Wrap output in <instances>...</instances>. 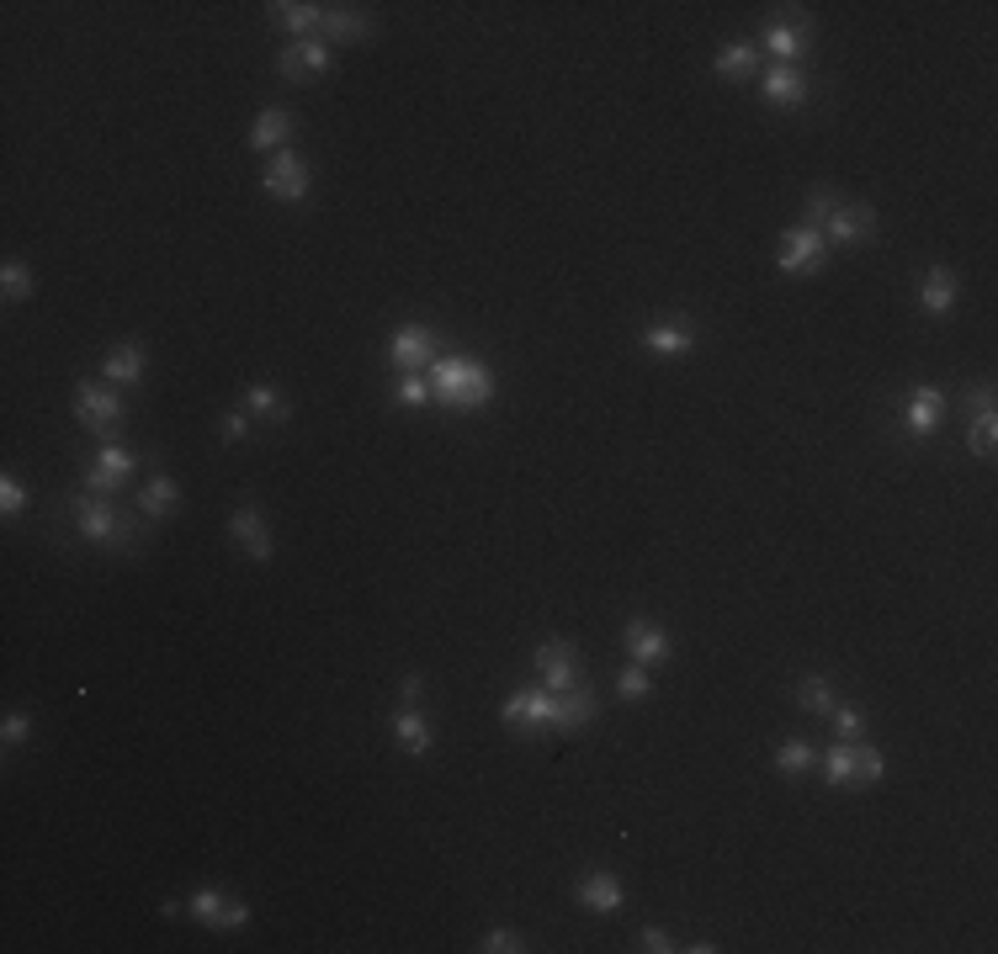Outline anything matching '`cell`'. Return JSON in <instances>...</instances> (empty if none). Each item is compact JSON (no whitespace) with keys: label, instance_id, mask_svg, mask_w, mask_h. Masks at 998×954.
Masks as SVG:
<instances>
[{"label":"cell","instance_id":"obj_30","mask_svg":"<svg viewBox=\"0 0 998 954\" xmlns=\"http://www.w3.org/2000/svg\"><path fill=\"white\" fill-rule=\"evenodd\" d=\"M803 48H807V27L803 22H797V27H792V22H776L770 32H765V53H770L776 64H792Z\"/></svg>","mask_w":998,"mask_h":954},{"label":"cell","instance_id":"obj_4","mask_svg":"<svg viewBox=\"0 0 998 954\" xmlns=\"http://www.w3.org/2000/svg\"><path fill=\"white\" fill-rule=\"evenodd\" d=\"M122 414H128V404H122V393L112 382H74V419L91 429V435L118 429Z\"/></svg>","mask_w":998,"mask_h":954},{"label":"cell","instance_id":"obj_29","mask_svg":"<svg viewBox=\"0 0 998 954\" xmlns=\"http://www.w3.org/2000/svg\"><path fill=\"white\" fill-rule=\"evenodd\" d=\"M372 22H366L362 11H351V6H324V38H335V43H356L366 38Z\"/></svg>","mask_w":998,"mask_h":954},{"label":"cell","instance_id":"obj_14","mask_svg":"<svg viewBox=\"0 0 998 954\" xmlns=\"http://www.w3.org/2000/svg\"><path fill=\"white\" fill-rule=\"evenodd\" d=\"M871 234H877V213H871L866 202H839V207L828 213V238H834V244H866Z\"/></svg>","mask_w":998,"mask_h":954},{"label":"cell","instance_id":"obj_36","mask_svg":"<svg viewBox=\"0 0 998 954\" xmlns=\"http://www.w3.org/2000/svg\"><path fill=\"white\" fill-rule=\"evenodd\" d=\"M404 408H425L431 404V382L420 377V372H410V377H399V393H393Z\"/></svg>","mask_w":998,"mask_h":954},{"label":"cell","instance_id":"obj_31","mask_svg":"<svg viewBox=\"0 0 998 954\" xmlns=\"http://www.w3.org/2000/svg\"><path fill=\"white\" fill-rule=\"evenodd\" d=\"M0 292H6V303H27V297L38 292L32 265H27V261H6V265H0Z\"/></svg>","mask_w":998,"mask_h":954},{"label":"cell","instance_id":"obj_11","mask_svg":"<svg viewBox=\"0 0 998 954\" xmlns=\"http://www.w3.org/2000/svg\"><path fill=\"white\" fill-rule=\"evenodd\" d=\"M622 642H627V658H633V663H643V668L669 663V658H675V642H669V631H664V626H654V620H643V616L627 620Z\"/></svg>","mask_w":998,"mask_h":954},{"label":"cell","instance_id":"obj_33","mask_svg":"<svg viewBox=\"0 0 998 954\" xmlns=\"http://www.w3.org/2000/svg\"><path fill=\"white\" fill-rule=\"evenodd\" d=\"M813 759H818V753H813L803 738H792V742H780V748H776V769H780V774H807Z\"/></svg>","mask_w":998,"mask_h":954},{"label":"cell","instance_id":"obj_12","mask_svg":"<svg viewBox=\"0 0 998 954\" xmlns=\"http://www.w3.org/2000/svg\"><path fill=\"white\" fill-rule=\"evenodd\" d=\"M536 668H542V690H579V658H574V647L553 637V642L536 647Z\"/></svg>","mask_w":998,"mask_h":954},{"label":"cell","instance_id":"obj_34","mask_svg":"<svg viewBox=\"0 0 998 954\" xmlns=\"http://www.w3.org/2000/svg\"><path fill=\"white\" fill-rule=\"evenodd\" d=\"M616 690H622V700H648V694H654V679H648L643 663H627L616 673Z\"/></svg>","mask_w":998,"mask_h":954},{"label":"cell","instance_id":"obj_41","mask_svg":"<svg viewBox=\"0 0 998 954\" xmlns=\"http://www.w3.org/2000/svg\"><path fill=\"white\" fill-rule=\"evenodd\" d=\"M834 207H839V202H834V191H828V186H818V191H813V196H807V213H803V223H807V229H813V223H828V213H834Z\"/></svg>","mask_w":998,"mask_h":954},{"label":"cell","instance_id":"obj_27","mask_svg":"<svg viewBox=\"0 0 998 954\" xmlns=\"http://www.w3.org/2000/svg\"><path fill=\"white\" fill-rule=\"evenodd\" d=\"M824 780L828 785H860V742H834L824 753Z\"/></svg>","mask_w":998,"mask_h":954},{"label":"cell","instance_id":"obj_37","mask_svg":"<svg viewBox=\"0 0 998 954\" xmlns=\"http://www.w3.org/2000/svg\"><path fill=\"white\" fill-rule=\"evenodd\" d=\"M478 950H484V954H521V950H526V938H521L515 928H488Z\"/></svg>","mask_w":998,"mask_h":954},{"label":"cell","instance_id":"obj_38","mask_svg":"<svg viewBox=\"0 0 998 954\" xmlns=\"http://www.w3.org/2000/svg\"><path fill=\"white\" fill-rule=\"evenodd\" d=\"M22 509H27V488L11 473H6V477H0V515L11 520V515H22Z\"/></svg>","mask_w":998,"mask_h":954},{"label":"cell","instance_id":"obj_35","mask_svg":"<svg viewBox=\"0 0 998 954\" xmlns=\"http://www.w3.org/2000/svg\"><path fill=\"white\" fill-rule=\"evenodd\" d=\"M828 721H834V732H839V742H855V738H860V732H866V716H860V706H845V700H839V706L828 711Z\"/></svg>","mask_w":998,"mask_h":954},{"label":"cell","instance_id":"obj_26","mask_svg":"<svg viewBox=\"0 0 998 954\" xmlns=\"http://www.w3.org/2000/svg\"><path fill=\"white\" fill-rule=\"evenodd\" d=\"M271 17L288 27V32H298V38L324 32V6H309V0H276V6H271Z\"/></svg>","mask_w":998,"mask_h":954},{"label":"cell","instance_id":"obj_21","mask_svg":"<svg viewBox=\"0 0 998 954\" xmlns=\"http://www.w3.org/2000/svg\"><path fill=\"white\" fill-rule=\"evenodd\" d=\"M643 351H648V356H664V361H681L696 351V334L685 329V324H654V329L643 334Z\"/></svg>","mask_w":998,"mask_h":954},{"label":"cell","instance_id":"obj_23","mask_svg":"<svg viewBox=\"0 0 998 954\" xmlns=\"http://www.w3.org/2000/svg\"><path fill=\"white\" fill-rule=\"evenodd\" d=\"M765 101L770 106H803L807 101V80L797 64H776V70L765 74Z\"/></svg>","mask_w":998,"mask_h":954},{"label":"cell","instance_id":"obj_7","mask_svg":"<svg viewBox=\"0 0 998 954\" xmlns=\"http://www.w3.org/2000/svg\"><path fill=\"white\" fill-rule=\"evenodd\" d=\"M441 351V339L431 324H404V329H393L389 339V361L399 366V377H410V372H420V366H431Z\"/></svg>","mask_w":998,"mask_h":954},{"label":"cell","instance_id":"obj_28","mask_svg":"<svg viewBox=\"0 0 998 954\" xmlns=\"http://www.w3.org/2000/svg\"><path fill=\"white\" fill-rule=\"evenodd\" d=\"M755 64H759V48L755 43H728L723 53H712V70L723 74V80H755Z\"/></svg>","mask_w":998,"mask_h":954},{"label":"cell","instance_id":"obj_8","mask_svg":"<svg viewBox=\"0 0 998 954\" xmlns=\"http://www.w3.org/2000/svg\"><path fill=\"white\" fill-rule=\"evenodd\" d=\"M330 70H335V53H330L324 38H293L282 48V59H276L282 80H314V74H330Z\"/></svg>","mask_w":998,"mask_h":954},{"label":"cell","instance_id":"obj_22","mask_svg":"<svg viewBox=\"0 0 998 954\" xmlns=\"http://www.w3.org/2000/svg\"><path fill=\"white\" fill-rule=\"evenodd\" d=\"M175 504H181V483L165 477V473H154L144 488H139V509H144L149 520H171Z\"/></svg>","mask_w":998,"mask_h":954},{"label":"cell","instance_id":"obj_43","mask_svg":"<svg viewBox=\"0 0 998 954\" xmlns=\"http://www.w3.org/2000/svg\"><path fill=\"white\" fill-rule=\"evenodd\" d=\"M637 944H643V950H648V954H669V950H675V944H669V933H664V928H654V923H648V928L637 933Z\"/></svg>","mask_w":998,"mask_h":954},{"label":"cell","instance_id":"obj_5","mask_svg":"<svg viewBox=\"0 0 998 954\" xmlns=\"http://www.w3.org/2000/svg\"><path fill=\"white\" fill-rule=\"evenodd\" d=\"M261 186H266L271 202H303V196H309V160L298 154L293 143H288V149H276V154L266 160Z\"/></svg>","mask_w":998,"mask_h":954},{"label":"cell","instance_id":"obj_16","mask_svg":"<svg viewBox=\"0 0 998 954\" xmlns=\"http://www.w3.org/2000/svg\"><path fill=\"white\" fill-rule=\"evenodd\" d=\"M622 902H627L622 875H611V870H589L585 881H579V906H589V912L611 917V912H622Z\"/></svg>","mask_w":998,"mask_h":954},{"label":"cell","instance_id":"obj_32","mask_svg":"<svg viewBox=\"0 0 998 954\" xmlns=\"http://www.w3.org/2000/svg\"><path fill=\"white\" fill-rule=\"evenodd\" d=\"M797 706H803V711L828 716L834 706H839V694H834V684H828L824 673H807L803 684H797Z\"/></svg>","mask_w":998,"mask_h":954},{"label":"cell","instance_id":"obj_19","mask_svg":"<svg viewBox=\"0 0 998 954\" xmlns=\"http://www.w3.org/2000/svg\"><path fill=\"white\" fill-rule=\"evenodd\" d=\"M956 292H961L956 271H950V265H929L925 282H919V308H925L929 318H946V313L956 308Z\"/></svg>","mask_w":998,"mask_h":954},{"label":"cell","instance_id":"obj_20","mask_svg":"<svg viewBox=\"0 0 998 954\" xmlns=\"http://www.w3.org/2000/svg\"><path fill=\"white\" fill-rule=\"evenodd\" d=\"M293 128H298V118L288 112V106H266V112L255 118V128H250V139H244V143H250V149H271V154H276V149H288Z\"/></svg>","mask_w":998,"mask_h":954},{"label":"cell","instance_id":"obj_13","mask_svg":"<svg viewBox=\"0 0 998 954\" xmlns=\"http://www.w3.org/2000/svg\"><path fill=\"white\" fill-rule=\"evenodd\" d=\"M940 419H946V387H935V382L914 387V393H908V408H903V425H908V435H935V429H940Z\"/></svg>","mask_w":998,"mask_h":954},{"label":"cell","instance_id":"obj_24","mask_svg":"<svg viewBox=\"0 0 998 954\" xmlns=\"http://www.w3.org/2000/svg\"><path fill=\"white\" fill-rule=\"evenodd\" d=\"M244 408L261 414V419H271V425H288V419H293V404L282 398L276 382H250V387H244Z\"/></svg>","mask_w":998,"mask_h":954},{"label":"cell","instance_id":"obj_40","mask_svg":"<svg viewBox=\"0 0 998 954\" xmlns=\"http://www.w3.org/2000/svg\"><path fill=\"white\" fill-rule=\"evenodd\" d=\"M0 738H6V748L27 742V738H32V716H27V711H6V721H0Z\"/></svg>","mask_w":998,"mask_h":954},{"label":"cell","instance_id":"obj_1","mask_svg":"<svg viewBox=\"0 0 998 954\" xmlns=\"http://www.w3.org/2000/svg\"><path fill=\"white\" fill-rule=\"evenodd\" d=\"M425 382H431V398L452 414H478L494 404V366L478 356H436Z\"/></svg>","mask_w":998,"mask_h":954},{"label":"cell","instance_id":"obj_9","mask_svg":"<svg viewBox=\"0 0 998 954\" xmlns=\"http://www.w3.org/2000/svg\"><path fill=\"white\" fill-rule=\"evenodd\" d=\"M139 473V456L128 451V446H101V456H97V467L85 473V494H101V499H118V488L128 483V477Z\"/></svg>","mask_w":998,"mask_h":954},{"label":"cell","instance_id":"obj_6","mask_svg":"<svg viewBox=\"0 0 998 954\" xmlns=\"http://www.w3.org/2000/svg\"><path fill=\"white\" fill-rule=\"evenodd\" d=\"M776 265H780V276H813V271L824 265V229H807V223L786 229Z\"/></svg>","mask_w":998,"mask_h":954},{"label":"cell","instance_id":"obj_44","mask_svg":"<svg viewBox=\"0 0 998 954\" xmlns=\"http://www.w3.org/2000/svg\"><path fill=\"white\" fill-rule=\"evenodd\" d=\"M420 700H425V679L410 673V679H404V706H420Z\"/></svg>","mask_w":998,"mask_h":954},{"label":"cell","instance_id":"obj_15","mask_svg":"<svg viewBox=\"0 0 998 954\" xmlns=\"http://www.w3.org/2000/svg\"><path fill=\"white\" fill-rule=\"evenodd\" d=\"M144 345L139 339H122V345H112L107 351V361H101V382H112V387H139L144 382Z\"/></svg>","mask_w":998,"mask_h":954},{"label":"cell","instance_id":"obj_2","mask_svg":"<svg viewBox=\"0 0 998 954\" xmlns=\"http://www.w3.org/2000/svg\"><path fill=\"white\" fill-rule=\"evenodd\" d=\"M595 694L589 690H515L505 700V721L511 727H558V732H574V727H585L595 721Z\"/></svg>","mask_w":998,"mask_h":954},{"label":"cell","instance_id":"obj_42","mask_svg":"<svg viewBox=\"0 0 998 954\" xmlns=\"http://www.w3.org/2000/svg\"><path fill=\"white\" fill-rule=\"evenodd\" d=\"M223 440L234 446V440H250V414L234 408V414H223Z\"/></svg>","mask_w":998,"mask_h":954},{"label":"cell","instance_id":"obj_39","mask_svg":"<svg viewBox=\"0 0 998 954\" xmlns=\"http://www.w3.org/2000/svg\"><path fill=\"white\" fill-rule=\"evenodd\" d=\"M881 774H887V753L871 748V742H860V785H877Z\"/></svg>","mask_w":998,"mask_h":954},{"label":"cell","instance_id":"obj_10","mask_svg":"<svg viewBox=\"0 0 998 954\" xmlns=\"http://www.w3.org/2000/svg\"><path fill=\"white\" fill-rule=\"evenodd\" d=\"M192 917L208 923V928H244L250 923V902H234L219 885H202V891H192Z\"/></svg>","mask_w":998,"mask_h":954},{"label":"cell","instance_id":"obj_18","mask_svg":"<svg viewBox=\"0 0 998 954\" xmlns=\"http://www.w3.org/2000/svg\"><path fill=\"white\" fill-rule=\"evenodd\" d=\"M393 742H399L410 759H425V753L436 748V732H431V721H425L420 706H399V716H393Z\"/></svg>","mask_w":998,"mask_h":954},{"label":"cell","instance_id":"obj_25","mask_svg":"<svg viewBox=\"0 0 998 954\" xmlns=\"http://www.w3.org/2000/svg\"><path fill=\"white\" fill-rule=\"evenodd\" d=\"M994 440H998L994 387H977V419H972V429H967V446H972V456H994Z\"/></svg>","mask_w":998,"mask_h":954},{"label":"cell","instance_id":"obj_17","mask_svg":"<svg viewBox=\"0 0 998 954\" xmlns=\"http://www.w3.org/2000/svg\"><path fill=\"white\" fill-rule=\"evenodd\" d=\"M229 536H234L255 562H271V530H266V520H261L255 504H240V509L229 515Z\"/></svg>","mask_w":998,"mask_h":954},{"label":"cell","instance_id":"obj_3","mask_svg":"<svg viewBox=\"0 0 998 954\" xmlns=\"http://www.w3.org/2000/svg\"><path fill=\"white\" fill-rule=\"evenodd\" d=\"M74 530H80L85 541H97V547H133L118 504L101 499V494H80V499H74Z\"/></svg>","mask_w":998,"mask_h":954}]
</instances>
